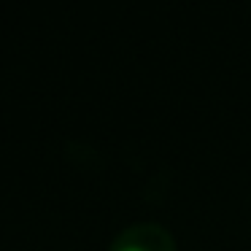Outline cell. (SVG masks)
Returning <instances> with one entry per match:
<instances>
[{"label": "cell", "mask_w": 251, "mask_h": 251, "mask_svg": "<svg viewBox=\"0 0 251 251\" xmlns=\"http://www.w3.org/2000/svg\"><path fill=\"white\" fill-rule=\"evenodd\" d=\"M111 251H176L173 235L165 227L151 222H141L119 232L111 243Z\"/></svg>", "instance_id": "obj_1"}]
</instances>
